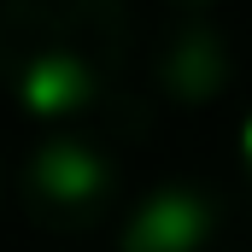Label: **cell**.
<instances>
[{
  "label": "cell",
  "instance_id": "1",
  "mask_svg": "<svg viewBox=\"0 0 252 252\" xmlns=\"http://www.w3.org/2000/svg\"><path fill=\"white\" fill-rule=\"evenodd\" d=\"M129 47L124 0H0V94L35 124H100Z\"/></svg>",
  "mask_w": 252,
  "mask_h": 252
},
{
  "label": "cell",
  "instance_id": "2",
  "mask_svg": "<svg viewBox=\"0 0 252 252\" xmlns=\"http://www.w3.org/2000/svg\"><path fill=\"white\" fill-rule=\"evenodd\" d=\"M18 199H24V217L35 229H47V235H88V229H100L124 205L118 141H106L100 129H76V124L53 129L47 141H35L24 153Z\"/></svg>",
  "mask_w": 252,
  "mask_h": 252
},
{
  "label": "cell",
  "instance_id": "3",
  "mask_svg": "<svg viewBox=\"0 0 252 252\" xmlns=\"http://www.w3.org/2000/svg\"><path fill=\"white\" fill-rule=\"evenodd\" d=\"M118 252H252V205L205 182H158L129 205Z\"/></svg>",
  "mask_w": 252,
  "mask_h": 252
},
{
  "label": "cell",
  "instance_id": "4",
  "mask_svg": "<svg viewBox=\"0 0 252 252\" xmlns=\"http://www.w3.org/2000/svg\"><path fill=\"white\" fill-rule=\"evenodd\" d=\"M241 76V47L211 12H170L147 47V88L170 112H211Z\"/></svg>",
  "mask_w": 252,
  "mask_h": 252
},
{
  "label": "cell",
  "instance_id": "5",
  "mask_svg": "<svg viewBox=\"0 0 252 252\" xmlns=\"http://www.w3.org/2000/svg\"><path fill=\"white\" fill-rule=\"evenodd\" d=\"M235 158H241V176L252 182V106H247V118H241V129H235Z\"/></svg>",
  "mask_w": 252,
  "mask_h": 252
},
{
  "label": "cell",
  "instance_id": "6",
  "mask_svg": "<svg viewBox=\"0 0 252 252\" xmlns=\"http://www.w3.org/2000/svg\"><path fill=\"white\" fill-rule=\"evenodd\" d=\"M170 12H211V0H164Z\"/></svg>",
  "mask_w": 252,
  "mask_h": 252
}]
</instances>
